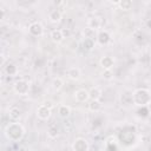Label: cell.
<instances>
[{"label": "cell", "instance_id": "obj_1", "mask_svg": "<svg viewBox=\"0 0 151 151\" xmlns=\"http://www.w3.org/2000/svg\"><path fill=\"white\" fill-rule=\"evenodd\" d=\"M25 134V127L20 123H9L5 127V136L11 142H19Z\"/></svg>", "mask_w": 151, "mask_h": 151}, {"label": "cell", "instance_id": "obj_2", "mask_svg": "<svg viewBox=\"0 0 151 151\" xmlns=\"http://www.w3.org/2000/svg\"><path fill=\"white\" fill-rule=\"evenodd\" d=\"M132 99H133V105L138 107L147 106L151 103V92L144 87L137 88L132 92Z\"/></svg>", "mask_w": 151, "mask_h": 151}, {"label": "cell", "instance_id": "obj_3", "mask_svg": "<svg viewBox=\"0 0 151 151\" xmlns=\"http://www.w3.org/2000/svg\"><path fill=\"white\" fill-rule=\"evenodd\" d=\"M13 90L19 96H26L28 94V91H29V83L25 79H19L14 83Z\"/></svg>", "mask_w": 151, "mask_h": 151}, {"label": "cell", "instance_id": "obj_4", "mask_svg": "<svg viewBox=\"0 0 151 151\" xmlns=\"http://www.w3.org/2000/svg\"><path fill=\"white\" fill-rule=\"evenodd\" d=\"M88 149H90L88 142L83 137L76 138L72 144V151H88Z\"/></svg>", "mask_w": 151, "mask_h": 151}, {"label": "cell", "instance_id": "obj_5", "mask_svg": "<svg viewBox=\"0 0 151 151\" xmlns=\"http://www.w3.org/2000/svg\"><path fill=\"white\" fill-rule=\"evenodd\" d=\"M28 32L33 37H41L44 34V26L39 21H34L28 26Z\"/></svg>", "mask_w": 151, "mask_h": 151}, {"label": "cell", "instance_id": "obj_6", "mask_svg": "<svg viewBox=\"0 0 151 151\" xmlns=\"http://www.w3.org/2000/svg\"><path fill=\"white\" fill-rule=\"evenodd\" d=\"M51 109H48V107H46L45 105H39L38 106V109H37V111H35V113H37V117L39 118V119H41V120H47L50 117H51Z\"/></svg>", "mask_w": 151, "mask_h": 151}, {"label": "cell", "instance_id": "obj_7", "mask_svg": "<svg viewBox=\"0 0 151 151\" xmlns=\"http://www.w3.org/2000/svg\"><path fill=\"white\" fill-rule=\"evenodd\" d=\"M97 41L99 45L104 46V45H107L110 41H111V34L106 31V29H100L97 34Z\"/></svg>", "mask_w": 151, "mask_h": 151}, {"label": "cell", "instance_id": "obj_8", "mask_svg": "<svg viewBox=\"0 0 151 151\" xmlns=\"http://www.w3.org/2000/svg\"><path fill=\"white\" fill-rule=\"evenodd\" d=\"M74 98L78 103H85L90 99V94H88V91L85 90V88H80V90H77L74 92Z\"/></svg>", "mask_w": 151, "mask_h": 151}, {"label": "cell", "instance_id": "obj_9", "mask_svg": "<svg viewBox=\"0 0 151 151\" xmlns=\"http://www.w3.org/2000/svg\"><path fill=\"white\" fill-rule=\"evenodd\" d=\"M99 63H100V66L103 70H112V67L114 65V59L111 55H104Z\"/></svg>", "mask_w": 151, "mask_h": 151}, {"label": "cell", "instance_id": "obj_10", "mask_svg": "<svg viewBox=\"0 0 151 151\" xmlns=\"http://www.w3.org/2000/svg\"><path fill=\"white\" fill-rule=\"evenodd\" d=\"M87 27L88 28H92L94 31H100V27H101V20L99 17H91L88 20H87Z\"/></svg>", "mask_w": 151, "mask_h": 151}, {"label": "cell", "instance_id": "obj_11", "mask_svg": "<svg viewBox=\"0 0 151 151\" xmlns=\"http://www.w3.org/2000/svg\"><path fill=\"white\" fill-rule=\"evenodd\" d=\"M64 33H63V29H59V28H55V29H53L52 32H51V39H52V41L53 42H55V44H59V42H61L63 40H64Z\"/></svg>", "mask_w": 151, "mask_h": 151}, {"label": "cell", "instance_id": "obj_12", "mask_svg": "<svg viewBox=\"0 0 151 151\" xmlns=\"http://www.w3.org/2000/svg\"><path fill=\"white\" fill-rule=\"evenodd\" d=\"M61 17H63V14H61V12H60V9H52L50 13H48V19H50V21L51 22H54V24H57V22H59L60 20H61Z\"/></svg>", "mask_w": 151, "mask_h": 151}, {"label": "cell", "instance_id": "obj_13", "mask_svg": "<svg viewBox=\"0 0 151 151\" xmlns=\"http://www.w3.org/2000/svg\"><path fill=\"white\" fill-rule=\"evenodd\" d=\"M8 117H9L13 122L19 120L20 117H21V111H20V109L17 107V106H12V107L8 110Z\"/></svg>", "mask_w": 151, "mask_h": 151}, {"label": "cell", "instance_id": "obj_14", "mask_svg": "<svg viewBox=\"0 0 151 151\" xmlns=\"http://www.w3.org/2000/svg\"><path fill=\"white\" fill-rule=\"evenodd\" d=\"M88 94H90V99L91 100H100L103 93H101V90L99 87L94 86V87H91L88 90Z\"/></svg>", "mask_w": 151, "mask_h": 151}, {"label": "cell", "instance_id": "obj_15", "mask_svg": "<svg viewBox=\"0 0 151 151\" xmlns=\"http://www.w3.org/2000/svg\"><path fill=\"white\" fill-rule=\"evenodd\" d=\"M81 76V72L78 67H70L67 70V77L71 79V80H78Z\"/></svg>", "mask_w": 151, "mask_h": 151}, {"label": "cell", "instance_id": "obj_16", "mask_svg": "<svg viewBox=\"0 0 151 151\" xmlns=\"http://www.w3.org/2000/svg\"><path fill=\"white\" fill-rule=\"evenodd\" d=\"M5 72L9 77H14V76L18 74V66L15 64H13V63H8L5 66Z\"/></svg>", "mask_w": 151, "mask_h": 151}, {"label": "cell", "instance_id": "obj_17", "mask_svg": "<svg viewBox=\"0 0 151 151\" xmlns=\"http://www.w3.org/2000/svg\"><path fill=\"white\" fill-rule=\"evenodd\" d=\"M58 113H59L60 117L67 118V117H70V114H71V107H70L68 105L61 104V105L58 107Z\"/></svg>", "mask_w": 151, "mask_h": 151}, {"label": "cell", "instance_id": "obj_18", "mask_svg": "<svg viewBox=\"0 0 151 151\" xmlns=\"http://www.w3.org/2000/svg\"><path fill=\"white\" fill-rule=\"evenodd\" d=\"M120 101L123 105L125 106H129V105H133V99H132V93H127V92H124L122 93L120 96Z\"/></svg>", "mask_w": 151, "mask_h": 151}, {"label": "cell", "instance_id": "obj_19", "mask_svg": "<svg viewBox=\"0 0 151 151\" xmlns=\"http://www.w3.org/2000/svg\"><path fill=\"white\" fill-rule=\"evenodd\" d=\"M97 31H94V29H92V28H85L84 31H83V34H84V38L85 39H90V40H94V39H97V34L98 33H96Z\"/></svg>", "mask_w": 151, "mask_h": 151}, {"label": "cell", "instance_id": "obj_20", "mask_svg": "<svg viewBox=\"0 0 151 151\" xmlns=\"http://www.w3.org/2000/svg\"><path fill=\"white\" fill-rule=\"evenodd\" d=\"M101 109V103L100 100H91L88 103V110L92 112H98Z\"/></svg>", "mask_w": 151, "mask_h": 151}, {"label": "cell", "instance_id": "obj_21", "mask_svg": "<svg viewBox=\"0 0 151 151\" xmlns=\"http://www.w3.org/2000/svg\"><path fill=\"white\" fill-rule=\"evenodd\" d=\"M132 5L133 4L131 0H119V4H118L119 8L123 11H130L132 8Z\"/></svg>", "mask_w": 151, "mask_h": 151}, {"label": "cell", "instance_id": "obj_22", "mask_svg": "<svg viewBox=\"0 0 151 151\" xmlns=\"http://www.w3.org/2000/svg\"><path fill=\"white\" fill-rule=\"evenodd\" d=\"M63 85H64V80L60 77H55V78L52 79V87H53V90L59 91L63 87Z\"/></svg>", "mask_w": 151, "mask_h": 151}, {"label": "cell", "instance_id": "obj_23", "mask_svg": "<svg viewBox=\"0 0 151 151\" xmlns=\"http://www.w3.org/2000/svg\"><path fill=\"white\" fill-rule=\"evenodd\" d=\"M47 134H48L50 138H57L58 134H59V129L57 126H51V127H48Z\"/></svg>", "mask_w": 151, "mask_h": 151}, {"label": "cell", "instance_id": "obj_24", "mask_svg": "<svg viewBox=\"0 0 151 151\" xmlns=\"http://www.w3.org/2000/svg\"><path fill=\"white\" fill-rule=\"evenodd\" d=\"M83 47L86 51H91L94 47V40H90V39H85L83 41Z\"/></svg>", "mask_w": 151, "mask_h": 151}, {"label": "cell", "instance_id": "obj_25", "mask_svg": "<svg viewBox=\"0 0 151 151\" xmlns=\"http://www.w3.org/2000/svg\"><path fill=\"white\" fill-rule=\"evenodd\" d=\"M149 107L147 106H140L139 109H138V111H137V114L139 116V117H142V118H145V117H147L149 116Z\"/></svg>", "mask_w": 151, "mask_h": 151}, {"label": "cell", "instance_id": "obj_26", "mask_svg": "<svg viewBox=\"0 0 151 151\" xmlns=\"http://www.w3.org/2000/svg\"><path fill=\"white\" fill-rule=\"evenodd\" d=\"M103 78L105 80H111L113 78V73L111 70H103Z\"/></svg>", "mask_w": 151, "mask_h": 151}, {"label": "cell", "instance_id": "obj_27", "mask_svg": "<svg viewBox=\"0 0 151 151\" xmlns=\"http://www.w3.org/2000/svg\"><path fill=\"white\" fill-rule=\"evenodd\" d=\"M105 151H118V149H117V145H116V143H112V144L107 143V145H106V149H105Z\"/></svg>", "mask_w": 151, "mask_h": 151}, {"label": "cell", "instance_id": "obj_28", "mask_svg": "<svg viewBox=\"0 0 151 151\" xmlns=\"http://www.w3.org/2000/svg\"><path fill=\"white\" fill-rule=\"evenodd\" d=\"M42 105H45L46 107H48V109H53V106H54V104H53V101H51V100H45L44 103H42Z\"/></svg>", "mask_w": 151, "mask_h": 151}, {"label": "cell", "instance_id": "obj_29", "mask_svg": "<svg viewBox=\"0 0 151 151\" xmlns=\"http://www.w3.org/2000/svg\"><path fill=\"white\" fill-rule=\"evenodd\" d=\"M145 26H146V28H147L149 31H151V18L145 21Z\"/></svg>", "mask_w": 151, "mask_h": 151}, {"label": "cell", "instance_id": "obj_30", "mask_svg": "<svg viewBox=\"0 0 151 151\" xmlns=\"http://www.w3.org/2000/svg\"><path fill=\"white\" fill-rule=\"evenodd\" d=\"M63 33H64V37H68L71 34V32L68 29H63Z\"/></svg>", "mask_w": 151, "mask_h": 151}, {"label": "cell", "instance_id": "obj_31", "mask_svg": "<svg viewBox=\"0 0 151 151\" xmlns=\"http://www.w3.org/2000/svg\"><path fill=\"white\" fill-rule=\"evenodd\" d=\"M96 151H105V150H101V149H98V150H96Z\"/></svg>", "mask_w": 151, "mask_h": 151}, {"label": "cell", "instance_id": "obj_32", "mask_svg": "<svg viewBox=\"0 0 151 151\" xmlns=\"http://www.w3.org/2000/svg\"><path fill=\"white\" fill-rule=\"evenodd\" d=\"M31 151H38V150H31Z\"/></svg>", "mask_w": 151, "mask_h": 151}]
</instances>
